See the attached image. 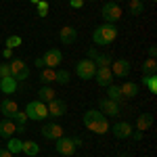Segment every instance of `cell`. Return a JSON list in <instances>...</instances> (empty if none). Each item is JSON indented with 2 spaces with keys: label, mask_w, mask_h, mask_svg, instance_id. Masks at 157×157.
<instances>
[{
  "label": "cell",
  "mask_w": 157,
  "mask_h": 157,
  "mask_svg": "<svg viewBox=\"0 0 157 157\" xmlns=\"http://www.w3.org/2000/svg\"><path fill=\"white\" fill-rule=\"evenodd\" d=\"M120 90H121L124 101H130V98L138 97V84H134V82H124V84L120 86Z\"/></svg>",
  "instance_id": "cell-18"
},
{
  "label": "cell",
  "mask_w": 157,
  "mask_h": 157,
  "mask_svg": "<svg viewBox=\"0 0 157 157\" xmlns=\"http://www.w3.org/2000/svg\"><path fill=\"white\" fill-rule=\"evenodd\" d=\"M21 153H25L27 157H36L38 153H40V145H38L36 140H23Z\"/></svg>",
  "instance_id": "cell-21"
},
{
  "label": "cell",
  "mask_w": 157,
  "mask_h": 157,
  "mask_svg": "<svg viewBox=\"0 0 157 157\" xmlns=\"http://www.w3.org/2000/svg\"><path fill=\"white\" fill-rule=\"evenodd\" d=\"M143 136H145V132H140V130H132V134H130V138H134V140H143Z\"/></svg>",
  "instance_id": "cell-35"
},
{
  "label": "cell",
  "mask_w": 157,
  "mask_h": 157,
  "mask_svg": "<svg viewBox=\"0 0 157 157\" xmlns=\"http://www.w3.org/2000/svg\"><path fill=\"white\" fill-rule=\"evenodd\" d=\"M132 71V65L128 59H117L111 63V73L113 78H128V73Z\"/></svg>",
  "instance_id": "cell-10"
},
{
  "label": "cell",
  "mask_w": 157,
  "mask_h": 157,
  "mask_svg": "<svg viewBox=\"0 0 157 157\" xmlns=\"http://www.w3.org/2000/svg\"><path fill=\"white\" fill-rule=\"evenodd\" d=\"M0 157H13V153L6 149V147H0Z\"/></svg>",
  "instance_id": "cell-38"
},
{
  "label": "cell",
  "mask_w": 157,
  "mask_h": 157,
  "mask_svg": "<svg viewBox=\"0 0 157 157\" xmlns=\"http://www.w3.org/2000/svg\"><path fill=\"white\" fill-rule=\"evenodd\" d=\"M11 75V65L9 63H0V78H6Z\"/></svg>",
  "instance_id": "cell-34"
},
{
  "label": "cell",
  "mask_w": 157,
  "mask_h": 157,
  "mask_svg": "<svg viewBox=\"0 0 157 157\" xmlns=\"http://www.w3.org/2000/svg\"><path fill=\"white\" fill-rule=\"evenodd\" d=\"M82 121H84V126L90 130L92 134H107L109 128H111V124H109V120L98 111V109H88L84 113V117H82Z\"/></svg>",
  "instance_id": "cell-1"
},
{
  "label": "cell",
  "mask_w": 157,
  "mask_h": 157,
  "mask_svg": "<svg viewBox=\"0 0 157 157\" xmlns=\"http://www.w3.org/2000/svg\"><path fill=\"white\" fill-rule=\"evenodd\" d=\"M69 6L71 9H82L84 6V0H69Z\"/></svg>",
  "instance_id": "cell-36"
},
{
  "label": "cell",
  "mask_w": 157,
  "mask_h": 157,
  "mask_svg": "<svg viewBox=\"0 0 157 157\" xmlns=\"http://www.w3.org/2000/svg\"><path fill=\"white\" fill-rule=\"evenodd\" d=\"M0 94H2V92H0Z\"/></svg>",
  "instance_id": "cell-46"
},
{
  "label": "cell",
  "mask_w": 157,
  "mask_h": 157,
  "mask_svg": "<svg viewBox=\"0 0 157 157\" xmlns=\"http://www.w3.org/2000/svg\"><path fill=\"white\" fill-rule=\"evenodd\" d=\"M153 126V113H140L138 115V120H136V128L134 130H140V132H145Z\"/></svg>",
  "instance_id": "cell-20"
},
{
  "label": "cell",
  "mask_w": 157,
  "mask_h": 157,
  "mask_svg": "<svg viewBox=\"0 0 157 157\" xmlns=\"http://www.w3.org/2000/svg\"><path fill=\"white\" fill-rule=\"evenodd\" d=\"M46 109H48L50 117H63L67 113V103L63 98H52V101L46 103Z\"/></svg>",
  "instance_id": "cell-11"
},
{
  "label": "cell",
  "mask_w": 157,
  "mask_h": 157,
  "mask_svg": "<svg viewBox=\"0 0 157 157\" xmlns=\"http://www.w3.org/2000/svg\"><path fill=\"white\" fill-rule=\"evenodd\" d=\"M42 61H44V67H50V69H55V67H59V65H61V61H63V55H61V50H59V48H48L46 52H44Z\"/></svg>",
  "instance_id": "cell-12"
},
{
  "label": "cell",
  "mask_w": 157,
  "mask_h": 157,
  "mask_svg": "<svg viewBox=\"0 0 157 157\" xmlns=\"http://www.w3.org/2000/svg\"><path fill=\"white\" fill-rule=\"evenodd\" d=\"M69 80H71V73L67 71V69H59L57 75H55V82L61 84V86H67V84H69Z\"/></svg>",
  "instance_id": "cell-29"
},
{
  "label": "cell",
  "mask_w": 157,
  "mask_h": 157,
  "mask_svg": "<svg viewBox=\"0 0 157 157\" xmlns=\"http://www.w3.org/2000/svg\"><path fill=\"white\" fill-rule=\"evenodd\" d=\"M25 115L27 120H34V121H44L48 117V109H46V103L42 101H29L27 107H25Z\"/></svg>",
  "instance_id": "cell-3"
},
{
  "label": "cell",
  "mask_w": 157,
  "mask_h": 157,
  "mask_svg": "<svg viewBox=\"0 0 157 157\" xmlns=\"http://www.w3.org/2000/svg\"><path fill=\"white\" fill-rule=\"evenodd\" d=\"M11 75L17 80V82H25L29 78V67L23 59H11Z\"/></svg>",
  "instance_id": "cell-5"
},
{
  "label": "cell",
  "mask_w": 157,
  "mask_h": 157,
  "mask_svg": "<svg viewBox=\"0 0 157 157\" xmlns=\"http://www.w3.org/2000/svg\"><path fill=\"white\" fill-rule=\"evenodd\" d=\"M29 2H32V4H38V2H40V0H29Z\"/></svg>",
  "instance_id": "cell-43"
},
{
  "label": "cell",
  "mask_w": 157,
  "mask_h": 157,
  "mask_svg": "<svg viewBox=\"0 0 157 157\" xmlns=\"http://www.w3.org/2000/svg\"><path fill=\"white\" fill-rule=\"evenodd\" d=\"M132 124L130 121H115L111 128H109V132L113 134L115 138H120V140H124V138H130V134H132Z\"/></svg>",
  "instance_id": "cell-9"
},
{
  "label": "cell",
  "mask_w": 157,
  "mask_h": 157,
  "mask_svg": "<svg viewBox=\"0 0 157 157\" xmlns=\"http://www.w3.org/2000/svg\"><path fill=\"white\" fill-rule=\"evenodd\" d=\"M98 55V50L97 48H88V52H86V59H90V61H94V57Z\"/></svg>",
  "instance_id": "cell-37"
},
{
  "label": "cell",
  "mask_w": 157,
  "mask_h": 157,
  "mask_svg": "<svg viewBox=\"0 0 157 157\" xmlns=\"http://www.w3.org/2000/svg\"><path fill=\"white\" fill-rule=\"evenodd\" d=\"M120 157H128V155H126V153H120Z\"/></svg>",
  "instance_id": "cell-44"
},
{
  "label": "cell",
  "mask_w": 157,
  "mask_h": 157,
  "mask_svg": "<svg viewBox=\"0 0 157 157\" xmlns=\"http://www.w3.org/2000/svg\"><path fill=\"white\" fill-rule=\"evenodd\" d=\"M94 80H97V84L103 86V88H107L109 84H113L111 67H97V71H94Z\"/></svg>",
  "instance_id": "cell-15"
},
{
  "label": "cell",
  "mask_w": 157,
  "mask_h": 157,
  "mask_svg": "<svg viewBox=\"0 0 157 157\" xmlns=\"http://www.w3.org/2000/svg\"><path fill=\"white\" fill-rule=\"evenodd\" d=\"M2 59H13V48H4L2 50Z\"/></svg>",
  "instance_id": "cell-39"
},
{
  "label": "cell",
  "mask_w": 157,
  "mask_h": 157,
  "mask_svg": "<svg viewBox=\"0 0 157 157\" xmlns=\"http://www.w3.org/2000/svg\"><path fill=\"white\" fill-rule=\"evenodd\" d=\"M9 143H6V149L11 151L13 155H17V153H21V147H23V140L21 138H15V136H11V138H6Z\"/></svg>",
  "instance_id": "cell-26"
},
{
  "label": "cell",
  "mask_w": 157,
  "mask_h": 157,
  "mask_svg": "<svg viewBox=\"0 0 157 157\" xmlns=\"http://www.w3.org/2000/svg\"><path fill=\"white\" fill-rule=\"evenodd\" d=\"M101 17H103V21L105 23H115V21H120L121 19V6L117 2H105L103 4V9H101Z\"/></svg>",
  "instance_id": "cell-4"
},
{
  "label": "cell",
  "mask_w": 157,
  "mask_h": 157,
  "mask_svg": "<svg viewBox=\"0 0 157 157\" xmlns=\"http://www.w3.org/2000/svg\"><path fill=\"white\" fill-rule=\"evenodd\" d=\"M140 71H143V75H153V73H157V61L147 59L145 63L140 65Z\"/></svg>",
  "instance_id": "cell-27"
},
{
  "label": "cell",
  "mask_w": 157,
  "mask_h": 157,
  "mask_svg": "<svg viewBox=\"0 0 157 157\" xmlns=\"http://www.w3.org/2000/svg\"><path fill=\"white\" fill-rule=\"evenodd\" d=\"M71 140H73V145H75V147H80L82 143H84V140H82V136H73Z\"/></svg>",
  "instance_id": "cell-42"
},
{
  "label": "cell",
  "mask_w": 157,
  "mask_h": 157,
  "mask_svg": "<svg viewBox=\"0 0 157 157\" xmlns=\"http://www.w3.org/2000/svg\"><path fill=\"white\" fill-rule=\"evenodd\" d=\"M13 121L19 126V124H25L27 121V115H25V111H17L15 115H13Z\"/></svg>",
  "instance_id": "cell-33"
},
{
  "label": "cell",
  "mask_w": 157,
  "mask_h": 157,
  "mask_svg": "<svg viewBox=\"0 0 157 157\" xmlns=\"http://www.w3.org/2000/svg\"><path fill=\"white\" fill-rule=\"evenodd\" d=\"M21 36H9L4 40V44H6V48H17V46H21Z\"/></svg>",
  "instance_id": "cell-32"
},
{
  "label": "cell",
  "mask_w": 157,
  "mask_h": 157,
  "mask_svg": "<svg viewBox=\"0 0 157 157\" xmlns=\"http://www.w3.org/2000/svg\"><path fill=\"white\" fill-rule=\"evenodd\" d=\"M107 98L115 101V103H124V97H121V90L117 84H109L107 86Z\"/></svg>",
  "instance_id": "cell-24"
},
{
  "label": "cell",
  "mask_w": 157,
  "mask_h": 157,
  "mask_svg": "<svg viewBox=\"0 0 157 157\" xmlns=\"http://www.w3.org/2000/svg\"><path fill=\"white\" fill-rule=\"evenodd\" d=\"M40 134H42L46 140H57V138H61V136H63V128H61L59 124L50 121V124H44V126H42Z\"/></svg>",
  "instance_id": "cell-13"
},
{
  "label": "cell",
  "mask_w": 157,
  "mask_h": 157,
  "mask_svg": "<svg viewBox=\"0 0 157 157\" xmlns=\"http://www.w3.org/2000/svg\"><path fill=\"white\" fill-rule=\"evenodd\" d=\"M94 71H97L94 61L82 59V61H78V63H75V73H78V78H80V80H92V78H94Z\"/></svg>",
  "instance_id": "cell-6"
},
{
  "label": "cell",
  "mask_w": 157,
  "mask_h": 157,
  "mask_svg": "<svg viewBox=\"0 0 157 157\" xmlns=\"http://www.w3.org/2000/svg\"><path fill=\"white\" fill-rule=\"evenodd\" d=\"M98 111H101L105 117H117V115H121L120 103H115V101H111V98H101V101H98Z\"/></svg>",
  "instance_id": "cell-8"
},
{
  "label": "cell",
  "mask_w": 157,
  "mask_h": 157,
  "mask_svg": "<svg viewBox=\"0 0 157 157\" xmlns=\"http://www.w3.org/2000/svg\"><path fill=\"white\" fill-rule=\"evenodd\" d=\"M153 2H155V0H153Z\"/></svg>",
  "instance_id": "cell-45"
},
{
  "label": "cell",
  "mask_w": 157,
  "mask_h": 157,
  "mask_svg": "<svg viewBox=\"0 0 157 157\" xmlns=\"http://www.w3.org/2000/svg\"><path fill=\"white\" fill-rule=\"evenodd\" d=\"M143 86H145L151 94H157V73H153V75H143Z\"/></svg>",
  "instance_id": "cell-23"
},
{
  "label": "cell",
  "mask_w": 157,
  "mask_h": 157,
  "mask_svg": "<svg viewBox=\"0 0 157 157\" xmlns=\"http://www.w3.org/2000/svg\"><path fill=\"white\" fill-rule=\"evenodd\" d=\"M34 65H36L38 69H42V67H44V61H42V57H38V59L34 61Z\"/></svg>",
  "instance_id": "cell-41"
},
{
  "label": "cell",
  "mask_w": 157,
  "mask_h": 157,
  "mask_svg": "<svg viewBox=\"0 0 157 157\" xmlns=\"http://www.w3.org/2000/svg\"><path fill=\"white\" fill-rule=\"evenodd\" d=\"M115 38H117L115 23H103L98 27H94V32H92V40H94L97 46H109Z\"/></svg>",
  "instance_id": "cell-2"
},
{
  "label": "cell",
  "mask_w": 157,
  "mask_h": 157,
  "mask_svg": "<svg viewBox=\"0 0 157 157\" xmlns=\"http://www.w3.org/2000/svg\"><path fill=\"white\" fill-rule=\"evenodd\" d=\"M128 13L134 15V17L143 15V13H145V2H143V0H130V9H128Z\"/></svg>",
  "instance_id": "cell-28"
},
{
  "label": "cell",
  "mask_w": 157,
  "mask_h": 157,
  "mask_svg": "<svg viewBox=\"0 0 157 157\" xmlns=\"http://www.w3.org/2000/svg\"><path fill=\"white\" fill-rule=\"evenodd\" d=\"M111 63H113L111 55H97L94 57V65L97 67H111Z\"/></svg>",
  "instance_id": "cell-30"
},
{
  "label": "cell",
  "mask_w": 157,
  "mask_h": 157,
  "mask_svg": "<svg viewBox=\"0 0 157 157\" xmlns=\"http://www.w3.org/2000/svg\"><path fill=\"white\" fill-rule=\"evenodd\" d=\"M59 38H61L63 44H73V42L78 40V29L71 27V25H65V27L59 29Z\"/></svg>",
  "instance_id": "cell-16"
},
{
  "label": "cell",
  "mask_w": 157,
  "mask_h": 157,
  "mask_svg": "<svg viewBox=\"0 0 157 157\" xmlns=\"http://www.w3.org/2000/svg\"><path fill=\"white\" fill-rule=\"evenodd\" d=\"M15 130H17V126H15L13 120L4 117V120L0 121V136H2V138H11V136H15Z\"/></svg>",
  "instance_id": "cell-19"
},
{
  "label": "cell",
  "mask_w": 157,
  "mask_h": 157,
  "mask_svg": "<svg viewBox=\"0 0 157 157\" xmlns=\"http://www.w3.org/2000/svg\"><path fill=\"white\" fill-rule=\"evenodd\" d=\"M55 75H57V69L42 67V71H40V82H42V86H50L55 82Z\"/></svg>",
  "instance_id": "cell-22"
},
{
  "label": "cell",
  "mask_w": 157,
  "mask_h": 157,
  "mask_svg": "<svg viewBox=\"0 0 157 157\" xmlns=\"http://www.w3.org/2000/svg\"><path fill=\"white\" fill-rule=\"evenodd\" d=\"M55 151L63 157H71L73 153H75V145H73L71 136H65V134H63L61 138H57V140H55Z\"/></svg>",
  "instance_id": "cell-7"
},
{
  "label": "cell",
  "mask_w": 157,
  "mask_h": 157,
  "mask_svg": "<svg viewBox=\"0 0 157 157\" xmlns=\"http://www.w3.org/2000/svg\"><path fill=\"white\" fill-rule=\"evenodd\" d=\"M19 111V107H17V103L13 101V98H4L2 103H0V113L4 115V117H9V120H13V115Z\"/></svg>",
  "instance_id": "cell-17"
},
{
  "label": "cell",
  "mask_w": 157,
  "mask_h": 157,
  "mask_svg": "<svg viewBox=\"0 0 157 157\" xmlns=\"http://www.w3.org/2000/svg\"><path fill=\"white\" fill-rule=\"evenodd\" d=\"M48 2H46V0H40V2H38L36 4V13H38V17H42V19H44V17H46V15H48Z\"/></svg>",
  "instance_id": "cell-31"
},
{
  "label": "cell",
  "mask_w": 157,
  "mask_h": 157,
  "mask_svg": "<svg viewBox=\"0 0 157 157\" xmlns=\"http://www.w3.org/2000/svg\"><path fill=\"white\" fill-rule=\"evenodd\" d=\"M38 101H42V103H48V101H52V98H57V94H55V90L50 88V86H42L40 88V92H38Z\"/></svg>",
  "instance_id": "cell-25"
},
{
  "label": "cell",
  "mask_w": 157,
  "mask_h": 157,
  "mask_svg": "<svg viewBox=\"0 0 157 157\" xmlns=\"http://www.w3.org/2000/svg\"><path fill=\"white\" fill-rule=\"evenodd\" d=\"M147 52H149V59H155V57H157V48H155V46H149Z\"/></svg>",
  "instance_id": "cell-40"
},
{
  "label": "cell",
  "mask_w": 157,
  "mask_h": 157,
  "mask_svg": "<svg viewBox=\"0 0 157 157\" xmlns=\"http://www.w3.org/2000/svg\"><path fill=\"white\" fill-rule=\"evenodd\" d=\"M17 90H19V82H17L13 75L0 78V92H2V94H6V97H13Z\"/></svg>",
  "instance_id": "cell-14"
}]
</instances>
